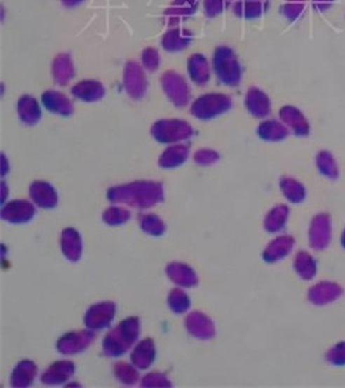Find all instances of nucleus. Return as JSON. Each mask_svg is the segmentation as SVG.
Listing matches in <instances>:
<instances>
[{
    "instance_id": "1",
    "label": "nucleus",
    "mask_w": 345,
    "mask_h": 388,
    "mask_svg": "<svg viewBox=\"0 0 345 388\" xmlns=\"http://www.w3.org/2000/svg\"><path fill=\"white\" fill-rule=\"evenodd\" d=\"M107 196L114 205L145 210L161 203L165 199V192L161 182L141 180L113 187L107 190Z\"/></svg>"
},
{
    "instance_id": "2",
    "label": "nucleus",
    "mask_w": 345,
    "mask_h": 388,
    "mask_svg": "<svg viewBox=\"0 0 345 388\" xmlns=\"http://www.w3.org/2000/svg\"><path fill=\"white\" fill-rule=\"evenodd\" d=\"M140 335V321L128 317L109 331L102 342V351L107 357H119L135 346Z\"/></svg>"
},
{
    "instance_id": "3",
    "label": "nucleus",
    "mask_w": 345,
    "mask_h": 388,
    "mask_svg": "<svg viewBox=\"0 0 345 388\" xmlns=\"http://www.w3.org/2000/svg\"><path fill=\"white\" fill-rule=\"evenodd\" d=\"M212 65L220 82L230 87L238 86L242 76V69L237 55L231 48L226 46L217 47L215 50Z\"/></svg>"
},
{
    "instance_id": "4",
    "label": "nucleus",
    "mask_w": 345,
    "mask_h": 388,
    "mask_svg": "<svg viewBox=\"0 0 345 388\" xmlns=\"http://www.w3.org/2000/svg\"><path fill=\"white\" fill-rule=\"evenodd\" d=\"M191 135V126L182 119H161L151 127V136L162 144H179Z\"/></svg>"
},
{
    "instance_id": "5",
    "label": "nucleus",
    "mask_w": 345,
    "mask_h": 388,
    "mask_svg": "<svg viewBox=\"0 0 345 388\" xmlns=\"http://www.w3.org/2000/svg\"><path fill=\"white\" fill-rule=\"evenodd\" d=\"M231 107V99L222 93H205L199 96L190 107L191 114L198 119H212L222 116Z\"/></svg>"
},
{
    "instance_id": "6",
    "label": "nucleus",
    "mask_w": 345,
    "mask_h": 388,
    "mask_svg": "<svg viewBox=\"0 0 345 388\" xmlns=\"http://www.w3.org/2000/svg\"><path fill=\"white\" fill-rule=\"evenodd\" d=\"M161 83L163 87L167 98L176 107H187L189 104L190 90L187 81L182 75L176 72H165L161 78Z\"/></svg>"
},
{
    "instance_id": "7",
    "label": "nucleus",
    "mask_w": 345,
    "mask_h": 388,
    "mask_svg": "<svg viewBox=\"0 0 345 388\" xmlns=\"http://www.w3.org/2000/svg\"><path fill=\"white\" fill-rule=\"evenodd\" d=\"M115 309L116 307L111 302H102L90 306L84 314V323L87 329L99 331L109 328L114 320Z\"/></svg>"
},
{
    "instance_id": "8",
    "label": "nucleus",
    "mask_w": 345,
    "mask_h": 388,
    "mask_svg": "<svg viewBox=\"0 0 345 388\" xmlns=\"http://www.w3.org/2000/svg\"><path fill=\"white\" fill-rule=\"evenodd\" d=\"M123 84L126 91L132 99L140 100L144 98L148 83H147L144 69L141 67L140 64L135 61L127 62V65L124 67Z\"/></svg>"
},
{
    "instance_id": "9",
    "label": "nucleus",
    "mask_w": 345,
    "mask_h": 388,
    "mask_svg": "<svg viewBox=\"0 0 345 388\" xmlns=\"http://www.w3.org/2000/svg\"><path fill=\"white\" fill-rule=\"evenodd\" d=\"M93 339H95V334L90 329L66 333L65 335L58 339V352L64 355H76L90 347Z\"/></svg>"
},
{
    "instance_id": "10",
    "label": "nucleus",
    "mask_w": 345,
    "mask_h": 388,
    "mask_svg": "<svg viewBox=\"0 0 345 388\" xmlns=\"http://www.w3.org/2000/svg\"><path fill=\"white\" fill-rule=\"evenodd\" d=\"M331 241V218L329 214H318L313 218L309 227V245L320 251L329 246Z\"/></svg>"
},
{
    "instance_id": "11",
    "label": "nucleus",
    "mask_w": 345,
    "mask_h": 388,
    "mask_svg": "<svg viewBox=\"0 0 345 388\" xmlns=\"http://www.w3.org/2000/svg\"><path fill=\"white\" fill-rule=\"evenodd\" d=\"M35 215V205L26 199H16L4 203L1 208L3 220L13 224L30 222Z\"/></svg>"
},
{
    "instance_id": "12",
    "label": "nucleus",
    "mask_w": 345,
    "mask_h": 388,
    "mask_svg": "<svg viewBox=\"0 0 345 388\" xmlns=\"http://www.w3.org/2000/svg\"><path fill=\"white\" fill-rule=\"evenodd\" d=\"M185 328L190 335L201 340L214 338L215 325L212 320L202 312H191L185 319Z\"/></svg>"
},
{
    "instance_id": "13",
    "label": "nucleus",
    "mask_w": 345,
    "mask_h": 388,
    "mask_svg": "<svg viewBox=\"0 0 345 388\" xmlns=\"http://www.w3.org/2000/svg\"><path fill=\"white\" fill-rule=\"evenodd\" d=\"M199 0H173L163 13L165 24L176 26L196 13Z\"/></svg>"
},
{
    "instance_id": "14",
    "label": "nucleus",
    "mask_w": 345,
    "mask_h": 388,
    "mask_svg": "<svg viewBox=\"0 0 345 388\" xmlns=\"http://www.w3.org/2000/svg\"><path fill=\"white\" fill-rule=\"evenodd\" d=\"M343 289L334 282H320L312 286L308 293V299L313 305L323 306L335 302L341 297Z\"/></svg>"
},
{
    "instance_id": "15",
    "label": "nucleus",
    "mask_w": 345,
    "mask_h": 388,
    "mask_svg": "<svg viewBox=\"0 0 345 388\" xmlns=\"http://www.w3.org/2000/svg\"><path fill=\"white\" fill-rule=\"evenodd\" d=\"M29 193L35 206L41 207V208H53L58 206V193L50 182H34L30 185Z\"/></svg>"
},
{
    "instance_id": "16",
    "label": "nucleus",
    "mask_w": 345,
    "mask_h": 388,
    "mask_svg": "<svg viewBox=\"0 0 345 388\" xmlns=\"http://www.w3.org/2000/svg\"><path fill=\"white\" fill-rule=\"evenodd\" d=\"M280 121L286 124L296 136H308L311 127L304 114L297 107H290V105L282 107L280 110Z\"/></svg>"
},
{
    "instance_id": "17",
    "label": "nucleus",
    "mask_w": 345,
    "mask_h": 388,
    "mask_svg": "<svg viewBox=\"0 0 345 388\" xmlns=\"http://www.w3.org/2000/svg\"><path fill=\"white\" fill-rule=\"evenodd\" d=\"M74 372V363L70 361H58L52 363L50 368L41 374V380L47 386H58L70 380Z\"/></svg>"
},
{
    "instance_id": "18",
    "label": "nucleus",
    "mask_w": 345,
    "mask_h": 388,
    "mask_svg": "<svg viewBox=\"0 0 345 388\" xmlns=\"http://www.w3.org/2000/svg\"><path fill=\"white\" fill-rule=\"evenodd\" d=\"M165 272L168 279L180 288H194L198 283L197 274L191 267L185 263H170L165 268Z\"/></svg>"
},
{
    "instance_id": "19",
    "label": "nucleus",
    "mask_w": 345,
    "mask_h": 388,
    "mask_svg": "<svg viewBox=\"0 0 345 388\" xmlns=\"http://www.w3.org/2000/svg\"><path fill=\"white\" fill-rule=\"evenodd\" d=\"M245 105L247 110L256 118H265L271 114V100L265 92L256 87L247 91Z\"/></svg>"
},
{
    "instance_id": "20",
    "label": "nucleus",
    "mask_w": 345,
    "mask_h": 388,
    "mask_svg": "<svg viewBox=\"0 0 345 388\" xmlns=\"http://www.w3.org/2000/svg\"><path fill=\"white\" fill-rule=\"evenodd\" d=\"M41 102L47 110L58 116H69L73 114L74 107L70 99L58 91H46L41 96Z\"/></svg>"
},
{
    "instance_id": "21",
    "label": "nucleus",
    "mask_w": 345,
    "mask_h": 388,
    "mask_svg": "<svg viewBox=\"0 0 345 388\" xmlns=\"http://www.w3.org/2000/svg\"><path fill=\"white\" fill-rule=\"evenodd\" d=\"M156 360V346L151 339H144L132 348L131 363L140 370L151 366Z\"/></svg>"
},
{
    "instance_id": "22",
    "label": "nucleus",
    "mask_w": 345,
    "mask_h": 388,
    "mask_svg": "<svg viewBox=\"0 0 345 388\" xmlns=\"http://www.w3.org/2000/svg\"><path fill=\"white\" fill-rule=\"evenodd\" d=\"M294 245H295V240L291 236L277 237L264 250V260L268 263H276L278 260H282L292 251Z\"/></svg>"
},
{
    "instance_id": "23",
    "label": "nucleus",
    "mask_w": 345,
    "mask_h": 388,
    "mask_svg": "<svg viewBox=\"0 0 345 388\" xmlns=\"http://www.w3.org/2000/svg\"><path fill=\"white\" fill-rule=\"evenodd\" d=\"M60 245L64 255L70 262H76L81 259L83 250L82 237L74 228H66L65 231L61 233Z\"/></svg>"
},
{
    "instance_id": "24",
    "label": "nucleus",
    "mask_w": 345,
    "mask_h": 388,
    "mask_svg": "<svg viewBox=\"0 0 345 388\" xmlns=\"http://www.w3.org/2000/svg\"><path fill=\"white\" fill-rule=\"evenodd\" d=\"M269 8V0H237L233 6L236 16L246 20L259 18Z\"/></svg>"
},
{
    "instance_id": "25",
    "label": "nucleus",
    "mask_w": 345,
    "mask_h": 388,
    "mask_svg": "<svg viewBox=\"0 0 345 388\" xmlns=\"http://www.w3.org/2000/svg\"><path fill=\"white\" fill-rule=\"evenodd\" d=\"M52 75L58 86H66L74 78V65L69 53H60L52 62Z\"/></svg>"
},
{
    "instance_id": "26",
    "label": "nucleus",
    "mask_w": 345,
    "mask_h": 388,
    "mask_svg": "<svg viewBox=\"0 0 345 388\" xmlns=\"http://www.w3.org/2000/svg\"><path fill=\"white\" fill-rule=\"evenodd\" d=\"M72 93L78 100H82L86 102H95L105 96V88L97 81L88 79V81L76 83L72 88Z\"/></svg>"
},
{
    "instance_id": "27",
    "label": "nucleus",
    "mask_w": 345,
    "mask_h": 388,
    "mask_svg": "<svg viewBox=\"0 0 345 388\" xmlns=\"http://www.w3.org/2000/svg\"><path fill=\"white\" fill-rule=\"evenodd\" d=\"M188 73L190 79L198 86H205L211 78V69L207 58L201 53H194L188 60Z\"/></svg>"
},
{
    "instance_id": "28",
    "label": "nucleus",
    "mask_w": 345,
    "mask_h": 388,
    "mask_svg": "<svg viewBox=\"0 0 345 388\" xmlns=\"http://www.w3.org/2000/svg\"><path fill=\"white\" fill-rule=\"evenodd\" d=\"M38 374V368L33 361H21L13 369L11 375V384L16 388H25L32 386Z\"/></svg>"
},
{
    "instance_id": "29",
    "label": "nucleus",
    "mask_w": 345,
    "mask_h": 388,
    "mask_svg": "<svg viewBox=\"0 0 345 388\" xmlns=\"http://www.w3.org/2000/svg\"><path fill=\"white\" fill-rule=\"evenodd\" d=\"M17 113L20 119L25 124L34 126L41 121V110L38 101L33 96L25 95L17 102Z\"/></svg>"
},
{
    "instance_id": "30",
    "label": "nucleus",
    "mask_w": 345,
    "mask_h": 388,
    "mask_svg": "<svg viewBox=\"0 0 345 388\" xmlns=\"http://www.w3.org/2000/svg\"><path fill=\"white\" fill-rule=\"evenodd\" d=\"M193 41V34L187 29H172L163 35L162 47L168 52H179L189 47Z\"/></svg>"
},
{
    "instance_id": "31",
    "label": "nucleus",
    "mask_w": 345,
    "mask_h": 388,
    "mask_svg": "<svg viewBox=\"0 0 345 388\" xmlns=\"http://www.w3.org/2000/svg\"><path fill=\"white\" fill-rule=\"evenodd\" d=\"M189 157V147L185 144H173L165 149L159 158V166L163 168H175L187 162Z\"/></svg>"
},
{
    "instance_id": "32",
    "label": "nucleus",
    "mask_w": 345,
    "mask_h": 388,
    "mask_svg": "<svg viewBox=\"0 0 345 388\" xmlns=\"http://www.w3.org/2000/svg\"><path fill=\"white\" fill-rule=\"evenodd\" d=\"M257 135L265 141H280L288 136V127L274 119L264 121L257 128Z\"/></svg>"
},
{
    "instance_id": "33",
    "label": "nucleus",
    "mask_w": 345,
    "mask_h": 388,
    "mask_svg": "<svg viewBox=\"0 0 345 388\" xmlns=\"http://www.w3.org/2000/svg\"><path fill=\"white\" fill-rule=\"evenodd\" d=\"M288 214H290V210L286 205H278V206L271 208L264 220L265 231H268L269 233H277V232L282 231L288 223Z\"/></svg>"
},
{
    "instance_id": "34",
    "label": "nucleus",
    "mask_w": 345,
    "mask_h": 388,
    "mask_svg": "<svg viewBox=\"0 0 345 388\" xmlns=\"http://www.w3.org/2000/svg\"><path fill=\"white\" fill-rule=\"evenodd\" d=\"M280 190L285 197L292 203H300L305 199V188L302 182H297L292 178L280 179Z\"/></svg>"
},
{
    "instance_id": "35",
    "label": "nucleus",
    "mask_w": 345,
    "mask_h": 388,
    "mask_svg": "<svg viewBox=\"0 0 345 388\" xmlns=\"http://www.w3.org/2000/svg\"><path fill=\"white\" fill-rule=\"evenodd\" d=\"M295 271L303 280H312L317 273V263L308 253H297L295 256Z\"/></svg>"
},
{
    "instance_id": "36",
    "label": "nucleus",
    "mask_w": 345,
    "mask_h": 388,
    "mask_svg": "<svg viewBox=\"0 0 345 388\" xmlns=\"http://www.w3.org/2000/svg\"><path fill=\"white\" fill-rule=\"evenodd\" d=\"M113 370H114L115 378L126 386H132V384L137 383L140 378V375H139L140 369H137L133 363L119 361V363H115Z\"/></svg>"
},
{
    "instance_id": "37",
    "label": "nucleus",
    "mask_w": 345,
    "mask_h": 388,
    "mask_svg": "<svg viewBox=\"0 0 345 388\" xmlns=\"http://www.w3.org/2000/svg\"><path fill=\"white\" fill-rule=\"evenodd\" d=\"M139 224L142 232H145L149 236L159 237L165 232L163 220L154 214H141L139 216Z\"/></svg>"
},
{
    "instance_id": "38",
    "label": "nucleus",
    "mask_w": 345,
    "mask_h": 388,
    "mask_svg": "<svg viewBox=\"0 0 345 388\" xmlns=\"http://www.w3.org/2000/svg\"><path fill=\"white\" fill-rule=\"evenodd\" d=\"M316 161L320 174L329 179H337L339 176V170H337V162L330 152L322 150L317 154Z\"/></svg>"
},
{
    "instance_id": "39",
    "label": "nucleus",
    "mask_w": 345,
    "mask_h": 388,
    "mask_svg": "<svg viewBox=\"0 0 345 388\" xmlns=\"http://www.w3.org/2000/svg\"><path fill=\"white\" fill-rule=\"evenodd\" d=\"M168 306L175 314H185L190 308L189 295L184 290L173 289L168 295Z\"/></svg>"
},
{
    "instance_id": "40",
    "label": "nucleus",
    "mask_w": 345,
    "mask_h": 388,
    "mask_svg": "<svg viewBox=\"0 0 345 388\" xmlns=\"http://www.w3.org/2000/svg\"><path fill=\"white\" fill-rule=\"evenodd\" d=\"M131 218V213L124 207L111 206L102 214V219L109 225H122Z\"/></svg>"
},
{
    "instance_id": "41",
    "label": "nucleus",
    "mask_w": 345,
    "mask_h": 388,
    "mask_svg": "<svg viewBox=\"0 0 345 388\" xmlns=\"http://www.w3.org/2000/svg\"><path fill=\"white\" fill-rule=\"evenodd\" d=\"M306 0H288L282 7L280 12L288 21H296L304 15Z\"/></svg>"
},
{
    "instance_id": "42",
    "label": "nucleus",
    "mask_w": 345,
    "mask_h": 388,
    "mask_svg": "<svg viewBox=\"0 0 345 388\" xmlns=\"http://www.w3.org/2000/svg\"><path fill=\"white\" fill-rule=\"evenodd\" d=\"M141 387H171V382L162 373H149L141 380Z\"/></svg>"
},
{
    "instance_id": "43",
    "label": "nucleus",
    "mask_w": 345,
    "mask_h": 388,
    "mask_svg": "<svg viewBox=\"0 0 345 388\" xmlns=\"http://www.w3.org/2000/svg\"><path fill=\"white\" fill-rule=\"evenodd\" d=\"M233 0H205V15L207 17H216L229 7Z\"/></svg>"
},
{
    "instance_id": "44",
    "label": "nucleus",
    "mask_w": 345,
    "mask_h": 388,
    "mask_svg": "<svg viewBox=\"0 0 345 388\" xmlns=\"http://www.w3.org/2000/svg\"><path fill=\"white\" fill-rule=\"evenodd\" d=\"M141 61H142V65L145 67V69H148L149 72H156V69L159 67L161 58H159V53L156 48L149 47L142 51Z\"/></svg>"
},
{
    "instance_id": "45",
    "label": "nucleus",
    "mask_w": 345,
    "mask_h": 388,
    "mask_svg": "<svg viewBox=\"0 0 345 388\" xmlns=\"http://www.w3.org/2000/svg\"><path fill=\"white\" fill-rule=\"evenodd\" d=\"M219 153L211 149H201L194 154V162L201 166H211L219 161Z\"/></svg>"
},
{
    "instance_id": "46",
    "label": "nucleus",
    "mask_w": 345,
    "mask_h": 388,
    "mask_svg": "<svg viewBox=\"0 0 345 388\" xmlns=\"http://www.w3.org/2000/svg\"><path fill=\"white\" fill-rule=\"evenodd\" d=\"M326 360L332 365H345V342L337 343L330 349Z\"/></svg>"
},
{
    "instance_id": "47",
    "label": "nucleus",
    "mask_w": 345,
    "mask_h": 388,
    "mask_svg": "<svg viewBox=\"0 0 345 388\" xmlns=\"http://www.w3.org/2000/svg\"><path fill=\"white\" fill-rule=\"evenodd\" d=\"M335 0H312L313 8L317 12H325L331 8Z\"/></svg>"
},
{
    "instance_id": "48",
    "label": "nucleus",
    "mask_w": 345,
    "mask_h": 388,
    "mask_svg": "<svg viewBox=\"0 0 345 388\" xmlns=\"http://www.w3.org/2000/svg\"><path fill=\"white\" fill-rule=\"evenodd\" d=\"M8 161H7V157L3 154L1 156V176H6V174L8 173Z\"/></svg>"
},
{
    "instance_id": "49",
    "label": "nucleus",
    "mask_w": 345,
    "mask_h": 388,
    "mask_svg": "<svg viewBox=\"0 0 345 388\" xmlns=\"http://www.w3.org/2000/svg\"><path fill=\"white\" fill-rule=\"evenodd\" d=\"M7 193H8V188H7V184L3 182H1V203L4 205L6 199H7Z\"/></svg>"
},
{
    "instance_id": "50",
    "label": "nucleus",
    "mask_w": 345,
    "mask_h": 388,
    "mask_svg": "<svg viewBox=\"0 0 345 388\" xmlns=\"http://www.w3.org/2000/svg\"><path fill=\"white\" fill-rule=\"evenodd\" d=\"M61 1H62V4L66 6V7H75V6L81 4L83 0H61Z\"/></svg>"
},
{
    "instance_id": "51",
    "label": "nucleus",
    "mask_w": 345,
    "mask_h": 388,
    "mask_svg": "<svg viewBox=\"0 0 345 388\" xmlns=\"http://www.w3.org/2000/svg\"><path fill=\"white\" fill-rule=\"evenodd\" d=\"M341 245H343V248H345V231L343 232V234H341Z\"/></svg>"
}]
</instances>
